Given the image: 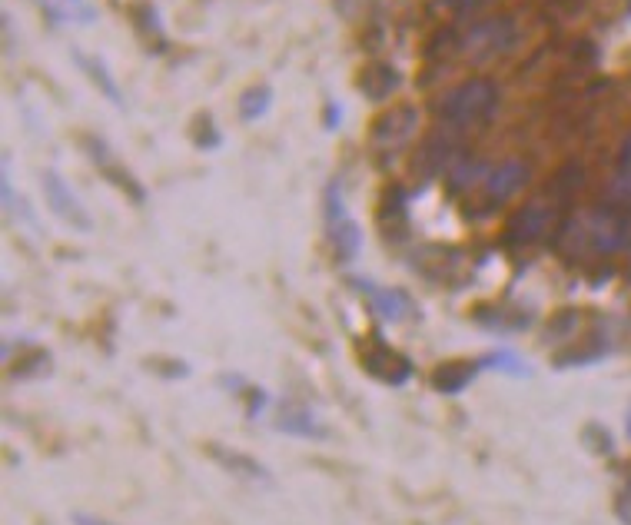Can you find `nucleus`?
Instances as JSON below:
<instances>
[{
    "label": "nucleus",
    "mask_w": 631,
    "mask_h": 525,
    "mask_svg": "<svg viewBox=\"0 0 631 525\" xmlns=\"http://www.w3.org/2000/svg\"><path fill=\"white\" fill-rule=\"evenodd\" d=\"M622 167H631V133L625 140V150H622Z\"/></svg>",
    "instance_id": "obj_28"
},
{
    "label": "nucleus",
    "mask_w": 631,
    "mask_h": 525,
    "mask_svg": "<svg viewBox=\"0 0 631 525\" xmlns=\"http://www.w3.org/2000/svg\"><path fill=\"white\" fill-rule=\"evenodd\" d=\"M625 432H628V439H631V409H628V422H625Z\"/></svg>",
    "instance_id": "obj_29"
},
{
    "label": "nucleus",
    "mask_w": 631,
    "mask_h": 525,
    "mask_svg": "<svg viewBox=\"0 0 631 525\" xmlns=\"http://www.w3.org/2000/svg\"><path fill=\"white\" fill-rule=\"evenodd\" d=\"M359 363L366 366L369 376H376L379 383H389V386L409 383L412 376V359L402 356L399 349H392L389 343H382V336L376 333L359 343Z\"/></svg>",
    "instance_id": "obj_4"
},
{
    "label": "nucleus",
    "mask_w": 631,
    "mask_h": 525,
    "mask_svg": "<svg viewBox=\"0 0 631 525\" xmlns=\"http://www.w3.org/2000/svg\"><path fill=\"white\" fill-rule=\"evenodd\" d=\"M379 226L382 233H386V243H399L406 240L409 233V216H406V193L399 187H392L386 193V200H382V213H379Z\"/></svg>",
    "instance_id": "obj_15"
},
{
    "label": "nucleus",
    "mask_w": 631,
    "mask_h": 525,
    "mask_svg": "<svg viewBox=\"0 0 631 525\" xmlns=\"http://www.w3.org/2000/svg\"><path fill=\"white\" fill-rule=\"evenodd\" d=\"M529 177L532 167L525 160H505L499 167H492L472 197V216H489L492 210H499L502 203H509L529 183Z\"/></svg>",
    "instance_id": "obj_2"
},
{
    "label": "nucleus",
    "mask_w": 631,
    "mask_h": 525,
    "mask_svg": "<svg viewBox=\"0 0 631 525\" xmlns=\"http://www.w3.org/2000/svg\"><path fill=\"white\" fill-rule=\"evenodd\" d=\"M515 44V24L512 17H495V20H482L475 24L465 40L459 44V50H465L469 60H489L495 54H505Z\"/></svg>",
    "instance_id": "obj_6"
},
{
    "label": "nucleus",
    "mask_w": 631,
    "mask_h": 525,
    "mask_svg": "<svg viewBox=\"0 0 631 525\" xmlns=\"http://www.w3.org/2000/svg\"><path fill=\"white\" fill-rule=\"evenodd\" d=\"M482 366L485 369H495V373L512 376V379L532 376V366L525 363V359L515 353V349H509V346H499V349H492V353H485L482 356Z\"/></svg>",
    "instance_id": "obj_17"
},
{
    "label": "nucleus",
    "mask_w": 631,
    "mask_h": 525,
    "mask_svg": "<svg viewBox=\"0 0 631 525\" xmlns=\"http://www.w3.org/2000/svg\"><path fill=\"white\" fill-rule=\"evenodd\" d=\"M74 525H117V522H110V519H103V516H90V512H74Z\"/></svg>",
    "instance_id": "obj_26"
},
{
    "label": "nucleus",
    "mask_w": 631,
    "mask_h": 525,
    "mask_svg": "<svg viewBox=\"0 0 631 525\" xmlns=\"http://www.w3.org/2000/svg\"><path fill=\"white\" fill-rule=\"evenodd\" d=\"M50 363V356L47 353H40V349H34V353H30V359H20V363L14 366V376H37L40 369H44Z\"/></svg>",
    "instance_id": "obj_21"
},
{
    "label": "nucleus",
    "mask_w": 631,
    "mask_h": 525,
    "mask_svg": "<svg viewBox=\"0 0 631 525\" xmlns=\"http://www.w3.org/2000/svg\"><path fill=\"white\" fill-rule=\"evenodd\" d=\"M326 233H329V246H333L336 260L339 263H353L359 256V250H362V230H359V223L346 210L339 180H333L326 187Z\"/></svg>",
    "instance_id": "obj_3"
},
{
    "label": "nucleus",
    "mask_w": 631,
    "mask_h": 525,
    "mask_svg": "<svg viewBox=\"0 0 631 525\" xmlns=\"http://www.w3.org/2000/svg\"><path fill=\"white\" fill-rule=\"evenodd\" d=\"M402 84L399 70L386 64V60H369L366 67L359 70V80H356V90L372 104H386V100L396 94Z\"/></svg>",
    "instance_id": "obj_12"
},
{
    "label": "nucleus",
    "mask_w": 631,
    "mask_h": 525,
    "mask_svg": "<svg viewBox=\"0 0 631 525\" xmlns=\"http://www.w3.org/2000/svg\"><path fill=\"white\" fill-rule=\"evenodd\" d=\"M263 409H266V393H263V389H256V393H250V409H246V416H260L263 413Z\"/></svg>",
    "instance_id": "obj_25"
},
{
    "label": "nucleus",
    "mask_w": 631,
    "mask_h": 525,
    "mask_svg": "<svg viewBox=\"0 0 631 525\" xmlns=\"http://www.w3.org/2000/svg\"><path fill=\"white\" fill-rule=\"evenodd\" d=\"M216 143H220V133L213 130V120L210 117H203L200 120V133H196V147H216Z\"/></svg>",
    "instance_id": "obj_23"
},
{
    "label": "nucleus",
    "mask_w": 631,
    "mask_h": 525,
    "mask_svg": "<svg viewBox=\"0 0 631 525\" xmlns=\"http://www.w3.org/2000/svg\"><path fill=\"white\" fill-rule=\"evenodd\" d=\"M44 193H47V203H50V210H54L60 220H67L70 226H77V230H90V216L87 210L80 207V200L70 193V187L64 183V177H60L57 170H44Z\"/></svg>",
    "instance_id": "obj_11"
},
{
    "label": "nucleus",
    "mask_w": 631,
    "mask_h": 525,
    "mask_svg": "<svg viewBox=\"0 0 631 525\" xmlns=\"http://www.w3.org/2000/svg\"><path fill=\"white\" fill-rule=\"evenodd\" d=\"M206 452L220 462L223 469H230V476H240V479H260V482H270V469L263 466V462H256L250 456H243V452L236 449H223V446H206Z\"/></svg>",
    "instance_id": "obj_16"
},
{
    "label": "nucleus",
    "mask_w": 631,
    "mask_h": 525,
    "mask_svg": "<svg viewBox=\"0 0 631 525\" xmlns=\"http://www.w3.org/2000/svg\"><path fill=\"white\" fill-rule=\"evenodd\" d=\"M273 104V87L270 84H256L250 87L246 94L240 97V117L246 123H253V120H260L266 110H270Z\"/></svg>",
    "instance_id": "obj_19"
},
{
    "label": "nucleus",
    "mask_w": 631,
    "mask_h": 525,
    "mask_svg": "<svg viewBox=\"0 0 631 525\" xmlns=\"http://www.w3.org/2000/svg\"><path fill=\"white\" fill-rule=\"evenodd\" d=\"M495 110H499V84L489 77L462 80L459 87L446 90L436 100V117L449 133L485 127L495 117Z\"/></svg>",
    "instance_id": "obj_1"
},
{
    "label": "nucleus",
    "mask_w": 631,
    "mask_h": 525,
    "mask_svg": "<svg viewBox=\"0 0 631 525\" xmlns=\"http://www.w3.org/2000/svg\"><path fill=\"white\" fill-rule=\"evenodd\" d=\"M339 120H343V110H339L336 104H329L326 107V130H336Z\"/></svg>",
    "instance_id": "obj_27"
},
{
    "label": "nucleus",
    "mask_w": 631,
    "mask_h": 525,
    "mask_svg": "<svg viewBox=\"0 0 631 525\" xmlns=\"http://www.w3.org/2000/svg\"><path fill=\"white\" fill-rule=\"evenodd\" d=\"M608 200L615 203V210H631V167L618 173V180L608 187Z\"/></svg>",
    "instance_id": "obj_20"
},
{
    "label": "nucleus",
    "mask_w": 631,
    "mask_h": 525,
    "mask_svg": "<svg viewBox=\"0 0 631 525\" xmlns=\"http://www.w3.org/2000/svg\"><path fill=\"white\" fill-rule=\"evenodd\" d=\"M482 356L479 359H455V363H442L436 373H432V386L439 389L442 396H459L462 389H469V383L482 373Z\"/></svg>",
    "instance_id": "obj_14"
},
{
    "label": "nucleus",
    "mask_w": 631,
    "mask_h": 525,
    "mask_svg": "<svg viewBox=\"0 0 631 525\" xmlns=\"http://www.w3.org/2000/svg\"><path fill=\"white\" fill-rule=\"evenodd\" d=\"M276 429L286 432V436H299V439H326L329 429L319 422V416L303 403H283L276 413Z\"/></svg>",
    "instance_id": "obj_13"
},
{
    "label": "nucleus",
    "mask_w": 631,
    "mask_h": 525,
    "mask_svg": "<svg viewBox=\"0 0 631 525\" xmlns=\"http://www.w3.org/2000/svg\"><path fill=\"white\" fill-rule=\"evenodd\" d=\"M419 127V110L412 104H399L386 113H379L376 120H372V147L379 153H396L402 150L406 143L412 140V133Z\"/></svg>",
    "instance_id": "obj_5"
},
{
    "label": "nucleus",
    "mask_w": 631,
    "mask_h": 525,
    "mask_svg": "<svg viewBox=\"0 0 631 525\" xmlns=\"http://www.w3.org/2000/svg\"><path fill=\"white\" fill-rule=\"evenodd\" d=\"M455 133L439 130L432 137L422 140V147L416 150V160H412V173H419L422 180H436L442 177V170H449L455 160Z\"/></svg>",
    "instance_id": "obj_9"
},
{
    "label": "nucleus",
    "mask_w": 631,
    "mask_h": 525,
    "mask_svg": "<svg viewBox=\"0 0 631 525\" xmlns=\"http://www.w3.org/2000/svg\"><path fill=\"white\" fill-rule=\"evenodd\" d=\"M60 4H64V10L70 17H77V20H93V7L87 4V0H60Z\"/></svg>",
    "instance_id": "obj_24"
},
{
    "label": "nucleus",
    "mask_w": 631,
    "mask_h": 525,
    "mask_svg": "<svg viewBox=\"0 0 631 525\" xmlns=\"http://www.w3.org/2000/svg\"><path fill=\"white\" fill-rule=\"evenodd\" d=\"M485 4H492V0H446V7L455 17H469V14H475V10H482Z\"/></svg>",
    "instance_id": "obj_22"
},
{
    "label": "nucleus",
    "mask_w": 631,
    "mask_h": 525,
    "mask_svg": "<svg viewBox=\"0 0 631 525\" xmlns=\"http://www.w3.org/2000/svg\"><path fill=\"white\" fill-rule=\"evenodd\" d=\"M80 143H84V150L90 153V163L103 173V177H107V180L113 183V187L127 190L137 203L147 200V193H143V187L137 183V177H133V173H127L117 160H113L110 147H107V143H103L100 137H80Z\"/></svg>",
    "instance_id": "obj_10"
},
{
    "label": "nucleus",
    "mask_w": 631,
    "mask_h": 525,
    "mask_svg": "<svg viewBox=\"0 0 631 525\" xmlns=\"http://www.w3.org/2000/svg\"><path fill=\"white\" fill-rule=\"evenodd\" d=\"M552 207H545V203H525L522 210H515L512 213V220L505 223V230H502V243L505 246H532V243H539L542 236L548 233V226H552Z\"/></svg>",
    "instance_id": "obj_8"
},
{
    "label": "nucleus",
    "mask_w": 631,
    "mask_h": 525,
    "mask_svg": "<svg viewBox=\"0 0 631 525\" xmlns=\"http://www.w3.org/2000/svg\"><path fill=\"white\" fill-rule=\"evenodd\" d=\"M356 286V293H362L372 306V313H376L382 323H402V319L416 316V303H412V296L406 290H392V286H379L372 283L369 276H353L349 280Z\"/></svg>",
    "instance_id": "obj_7"
},
{
    "label": "nucleus",
    "mask_w": 631,
    "mask_h": 525,
    "mask_svg": "<svg viewBox=\"0 0 631 525\" xmlns=\"http://www.w3.org/2000/svg\"><path fill=\"white\" fill-rule=\"evenodd\" d=\"M74 60H77V67H84V70H87L93 84H97V87L103 90V94L110 97V104H113V107H123V94L117 90V84H113L110 70L103 67V60H100V57H87V54H80V50H74Z\"/></svg>",
    "instance_id": "obj_18"
}]
</instances>
